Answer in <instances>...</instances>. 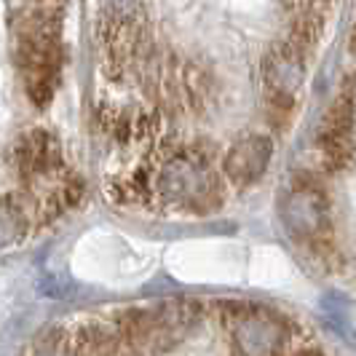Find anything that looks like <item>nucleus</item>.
Listing matches in <instances>:
<instances>
[{"mask_svg": "<svg viewBox=\"0 0 356 356\" xmlns=\"http://www.w3.org/2000/svg\"><path fill=\"white\" fill-rule=\"evenodd\" d=\"M134 356H161L172 351L201 319L193 300H161L147 308L110 311Z\"/></svg>", "mask_w": 356, "mask_h": 356, "instance_id": "1", "label": "nucleus"}, {"mask_svg": "<svg viewBox=\"0 0 356 356\" xmlns=\"http://www.w3.org/2000/svg\"><path fill=\"white\" fill-rule=\"evenodd\" d=\"M153 191L163 204L193 212L212 209L220 201V182L212 166L193 153H177L161 161L153 175Z\"/></svg>", "mask_w": 356, "mask_h": 356, "instance_id": "2", "label": "nucleus"}, {"mask_svg": "<svg viewBox=\"0 0 356 356\" xmlns=\"http://www.w3.org/2000/svg\"><path fill=\"white\" fill-rule=\"evenodd\" d=\"M17 59L27 75V89L38 102L51 94L56 70V22L49 14H24L17 22Z\"/></svg>", "mask_w": 356, "mask_h": 356, "instance_id": "3", "label": "nucleus"}, {"mask_svg": "<svg viewBox=\"0 0 356 356\" xmlns=\"http://www.w3.org/2000/svg\"><path fill=\"white\" fill-rule=\"evenodd\" d=\"M228 330L238 356H284L292 338V327L282 314L247 305L228 314Z\"/></svg>", "mask_w": 356, "mask_h": 356, "instance_id": "4", "label": "nucleus"}, {"mask_svg": "<svg viewBox=\"0 0 356 356\" xmlns=\"http://www.w3.org/2000/svg\"><path fill=\"white\" fill-rule=\"evenodd\" d=\"M279 217L292 238L314 244L330 225V207L314 182H295L279 198Z\"/></svg>", "mask_w": 356, "mask_h": 356, "instance_id": "5", "label": "nucleus"}, {"mask_svg": "<svg viewBox=\"0 0 356 356\" xmlns=\"http://www.w3.org/2000/svg\"><path fill=\"white\" fill-rule=\"evenodd\" d=\"M270 156H273V143L268 137L263 134L241 137L225 153V161H222L225 177L231 179L236 188H247L266 175Z\"/></svg>", "mask_w": 356, "mask_h": 356, "instance_id": "6", "label": "nucleus"}, {"mask_svg": "<svg viewBox=\"0 0 356 356\" xmlns=\"http://www.w3.org/2000/svg\"><path fill=\"white\" fill-rule=\"evenodd\" d=\"M303 56L295 46H279L266 59V86L270 102L279 107H289L295 94L303 86Z\"/></svg>", "mask_w": 356, "mask_h": 356, "instance_id": "7", "label": "nucleus"}, {"mask_svg": "<svg viewBox=\"0 0 356 356\" xmlns=\"http://www.w3.org/2000/svg\"><path fill=\"white\" fill-rule=\"evenodd\" d=\"M351 134H354V97L351 91H343L332 110L327 113V121L321 126V150L324 159L332 166H340L351 156Z\"/></svg>", "mask_w": 356, "mask_h": 356, "instance_id": "8", "label": "nucleus"}, {"mask_svg": "<svg viewBox=\"0 0 356 356\" xmlns=\"http://www.w3.org/2000/svg\"><path fill=\"white\" fill-rule=\"evenodd\" d=\"M17 166L27 179L49 177L59 166V145L49 131H30L17 145Z\"/></svg>", "mask_w": 356, "mask_h": 356, "instance_id": "9", "label": "nucleus"}, {"mask_svg": "<svg viewBox=\"0 0 356 356\" xmlns=\"http://www.w3.org/2000/svg\"><path fill=\"white\" fill-rule=\"evenodd\" d=\"M27 356H83L78 343H75V335L62 330V327H49L38 335L30 348H27Z\"/></svg>", "mask_w": 356, "mask_h": 356, "instance_id": "10", "label": "nucleus"}, {"mask_svg": "<svg viewBox=\"0 0 356 356\" xmlns=\"http://www.w3.org/2000/svg\"><path fill=\"white\" fill-rule=\"evenodd\" d=\"M27 233V212L17 198L0 196V252L14 247Z\"/></svg>", "mask_w": 356, "mask_h": 356, "instance_id": "11", "label": "nucleus"}, {"mask_svg": "<svg viewBox=\"0 0 356 356\" xmlns=\"http://www.w3.org/2000/svg\"><path fill=\"white\" fill-rule=\"evenodd\" d=\"M38 289H40V295H43V298L62 300V298H70L72 284L67 282V279H62V276H43V279H40V284H38Z\"/></svg>", "mask_w": 356, "mask_h": 356, "instance_id": "12", "label": "nucleus"}, {"mask_svg": "<svg viewBox=\"0 0 356 356\" xmlns=\"http://www.w3.org/2000/svg\"><path fill=\"white\" fill-rule=\"evenodd\" d=\"M107 6H110L115 14H121V17H124L126 11L137 8V0H107Z\"/></svg>", "mask_w": 356, "mask_h": 356, "instance_id": "13", "label": "nucleus"}]
</instances>
